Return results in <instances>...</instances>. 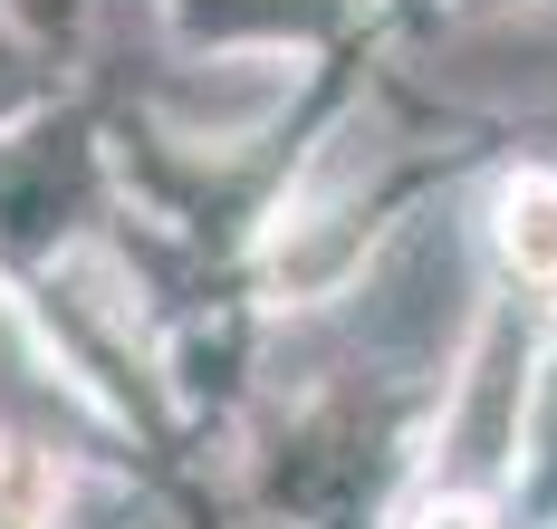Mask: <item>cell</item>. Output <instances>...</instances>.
Segmentation results:
<instances>
[{
	"instance_id": "6da1fadb",
	"label": "cell",
	"mask_w": 557,
	"mask_h": 529,
	"mask_svg": "<svg viewBox=\"0 0 557 529\" xmlns=\"http://www.w3.org/2000/svg\"><path fill=\"white\" fill-rule=\"evenodd\" d=\"M509 250L529 270H557V183H519L509 193Z\"/></svg>"
}]
</instances>
